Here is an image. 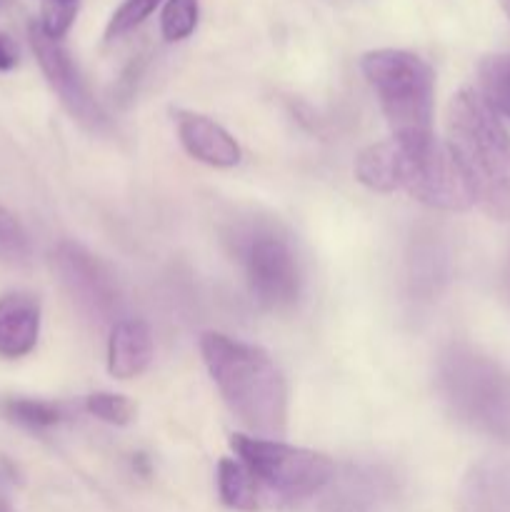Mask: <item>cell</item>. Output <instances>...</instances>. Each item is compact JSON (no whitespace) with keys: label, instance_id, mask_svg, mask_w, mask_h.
Returning a JSON list of instances; mask_svg holds the SVG:
<instances>
[{"label":"cell","instance_id":"f1b7e54d","mask_svg":"<svg viewBox=\"0 0 510 512\" xmlns=\"http://www.w3.org/2000/svg\"><path fill=\"white\" fill-rule=\"evenodd\" d=\"M48 3H78V0H48Z\"/></svg>","mask_w":510,"mask_h":512},{"label":"cell","instance_id":"ba28073f","mask_svg":"<svg viewBox=\"0 0 510 512\" xmlns=\"http://www.w3.org/2000/svg\"><path fill=\"white\" fill-rule=\"evenodd\" d=\"M53 265L68 295L75 300L85 318H90L93 323L113 325L123 320L120 318L123 300H120L115 275L98 255H93L83 245L65 240L55 248Z\"/></svg>","mask_w":510,"mask_h":512},{"label":"cell","instance_id":"83f0119b","mask_svg":"<svg viewBox=\"0 0 510 512\" xmlns=\"http://www.w3.org/2000/svg\"><path fill=\"white\" fill-rule=\"evenodd\" d=\"M0 512H13V510H10V505L5 503V500H0Z\"/></svg>","mask_w":510,"mask_h":512},{"label":"cell","instance_id":"277c9868","mask_svg":"<svg viewBox=\"0 0 510 512\" xmlns=\"http://www.w3.org/2000/svg\"><path fill=\"white\" fill-rule=\"evenodd\" d=\"M365 80L378 95L393 140L405 150L423 148L435 140V70L410 50H370L360 60Z\"/></svg>","mask_w":510,"mask_h":512},{"label":"cell","instance_id":"30bf717a","mask_svg":"<svg viewBox=\"0 0 510 512\" xmlns=\"http://www.w3.org/2000/svg\"><path fill=\"white\" fill-rule=\"evenodd\" d=\"M453 278V245L433 225L415 230L405 250V290L415 303H433Z\"/></svg>","mask_w":510,"mask_h":512},{"label":"cell","instance_id":"d6986e66","mask_svg":"<svg viewBox=\"0 0 510 512\" xmlns=\"http://www.w3.org/2000/svg\"><path fill=\"white\" fill-rule=\"evenodd\" d=\"M3 413L13 423L25 425V428H53L65 418V408L60 403L35 398H13L5 400Z\"/></svg>","mask_w":510,"mask_h":512},{"label":"cell","instance_id":"9c48e42d","mask_svg":"<svg viewBox=\"0 0 510 512\" xmlns=\"http://www.w3.org/2000/svg\"><path fill=\"white\" fill-rule=\"evenodd\" d=\"M28 40L45 80L53 88V93L58 95L60 105L70 113V118L83 125L85 130H90V133H100V130L108 128V115L100 108L95 95L90 93L83 73L73 63L68 50L60 45V40L48 38L38 23H30Z\"/></svg>","mask_w":510,"mask_h":512},{"label":"cell","instance_id":"d4e9b609","mask_svg":"<svg viewBox=\"0 0 510 512\" xmlns=\"http://www.w3.org/2000/svg\"><path fill=\"white\" fill-rule=\"evenodd\" d=\"M15 65H18V48H15V43L8 35L0 33V73L13 70Z\"/></svg>","mask_w":510,"mask_h":512},{"label":"cell","instance_id":"2e32d148","mask_svg":"<svg viewBox=\"0 0 510 512\" xmlns=\"http://www.w3.org/2000/svg\"><path fill=\"white\" fill-rule=\"evenodd\" d=\"M355 178L375 193H395L400 178V148L395 140L373 143L355 158Z\"/></svg>","mask_w":510,"mask_h":512},{"label":"cell","instance_id":"4fadbf2b","mask_svg":"<svg viewBox=\"0 0 510 512\" xmlns=\"http://www.w3.org/2000/svg\"><path fill=\"white\" fill-rule=\"evenodd\" d=\"M395 473L385 465H350L338 475L335 470L325 508L333 512H363L395 490Z\"/></svg>","mask_w":510,"mask_h":512},{"label":"cell","instance_id":"4316f807","mask_svg":"<svg viewBox=\"0 0 510 512\" xmlns=\"http://www.w3.org/2000/svg\"><path fill=\"white\" fill-rule=\"evenodd\" d=\"M498 3H500V8H503V13L510 18V0H498Z\"/></svg>","mask_w":510,"mask_h":512},{"label":"cell","instance_id":"5bb4252c","mask_svg":"<svg viewBox=\"0 0 510 512\" xmlns=\"http://www.w3.org/2000/svg\"><path fill=\"white\" fill-rule=\"evenodd\" d=\"M40 335V303L25 290L0 295V358L18 360L33 353Z\"/></svg>","mask_w":510,"mask_h":512},{"label":"cell","instance_id":"3957f363","mask_svg":"<svg viewBox=\"0 0 510 512\" xmlns=\"http://www.w3.org/2000/svg\"><path fill=\"white\" fill-rule=\"evenodd\" d=\"M435 390L458 423L510 448V365L470 343H450L435 360Z\"/></svg>","mask_w":510,"mask_h":512},{"label":"cell","instance_id":"8992f818","mask_svg":"<svg viewBox=\"0 0 510 512\" xmlns=\"http://www.w3.org/2000/svg\"><path fill=\"white\" fill-rule=\"evenodd\" d=\"M235 458L255 475L265 493L283 500H303L328 488L335 475V463L323 453L295 448L283 440L230 435Z\"/></svg>","mask_w":510,"mask_h":512},{"label":"cell","instance_id":"44dd1931","mask_svg":"<svg viewBox=\"0 0 510 512\" xmlns=\"http://www.w3.org/2000/svg\"><path fill=\"white\" fill-rule=\"evenodd\" d=\"M163 3V0H123L120 8L115 10L113 18L108 20V28H105V40L123 38L125 33L135 30L138 25H143L150 15L155 13V8Z\"/></svg>","mask_w":510,"mask_h":512},{"label":"cell","instance_id":"ac0fdd59","mask_svg":"<svg viewBox=\"0 0 510 512\" xmlns=\"http://www.w3.org/2000/svg\"><path fill=\"white\" fill-rule=\"evenodd\" d=\"M475 90L500 118L510 120V53H490L480 60Z\"/></svg>","mask_w":510,"mask_h":512},{"label":"cell","instance_id":"9a60e30c","mask_svg":"<svg viewBox=\"0 0 510 512\" xmlns=\"http://www.w3.org/2000/svg\"><path fill=\"white\" fill-rule=\"evenodd\" d=\"M153 333L145 320L123 318L110 328L108 373L118 380H133L153 363Z\"/></svg>","mask_w":510,"mask_h":512},{"label":"cell","instance_id":"7402d4cb","mask_svg":"<svg viewBox=\"0 0 510 512\" xmlns=\"http://www.w3.org/2000/svg\"><path fill=\"white\" fill-rule=\"evenodd\" d=\"M85 410L108 425H128L135 418V405L118 393H93L85 398Z\"/></svg>","mask_w":510,"mask_h":512},{"label":"cell","instance_id":"7a4b0ae2","mask_svg":"<svg viewBox=\"0 0 510 512\" xmlns=\"http://www.w3.org/2000/svg\"><path fill=\"white\" fill-rule=\"evenodd\" d=\"M200 355L235 418L255 438H283L288 428V385L275 360L258 345L223 333H205Z\"/></svg>","mask_w":510,"mask_h":512},{"label":"cell","instance_id":"e0dca14e","mask_svg":"<svg viewBox=\"0 0 510 512\" xmlns=\"http://www.w3.org/2000/svg\"><path fill=\"white\" fill-rule=\"evenodd\" d=\"M218 495L225 508L235 512H255L260 510L265 498V490L255 480V475L240 463L238 458H223L218 463Z\"/></svg>","mask_w":510,"mask_h":512},{"label":"cell","instance_id":"484cf974","mask_svg":"<svg viewBox=\"0 0 510 512\" xmlns=\"http://www.w3.org/2000/svg\"><path fill=\"white\" fill-rule=\"evenodd\" d=\"M503 293L510 303V248H508V255H505V263H503Z\"/></svg>","mask_w":510,"mask_h":512},{"label":"cell","instance_id":"ffe728a7","mask_svg":"<svg viewBox=\"0 0 510 512\" xmlns=\"http://www.w3.org/2000/svg\"><path fill=\"white\" fill-rule=\"evenodd\" d=\"M200 3L198 0H168L160 13V33L168 43L190 38L198 28Z\"/></svg>","mask_w":510,"mask_h":512},{"label":"cell","instance_id":"cb8c5ba5","mask_svg":"<svg viewBox=\"0 0 510 512\" xmlns=\"http://www.w3.org/2000/svg\"><path fill=\"white\" fill-rule=\"evenodd\" d=\"M23 240L25 235L18 218L0 205V245L3 248H18V245H23Z\"/></svg>","mask_w":510,"mask_h":512},{"label":"cell","instance_id":"8fae6325","mask_svg":"<svg viewBox=\"0 0 510 512\" xmlns=\"http://www.w3.org/2000/svg\"><path fill=\"white\" fill-rule=\"evenodd\" d=\"M458 512H510V453L488 455L465 470Z\"/></svg>","mask_w":510,"mask_h":512},{"label":"cell","instance_id":"7c38bea8","mask_svg":"<svg viewBox=\"0 0 510 512\" xmlns=\"http://www.w3.org/2000/svg\"><path fill=\"white\" fill-rule=\"evenodd\" d=\"M175 128H178V138L185 153L198 163L210 165V168H233L240 163L243 153H240L238 140L208 115L178 110Z\"/></svg>","mask_w":510,"mask_h":512},{"label":"cell","instance_id":"6da1fadb","mask_svg":"<svg viewBox=\"0 0 510 512\" xmlns=\"http://www.w3.org/2000/svg\"><path fill=\"white\" fill-rule=\"evenodd\" d=\"M445 148L453 155L470 200L485 215L510 223V133L475 88L450 98Z\"/></svg>","mask_w":510,"mask_h":512},{"label":"cell","instance_id":"52a82bcc","mask_svg":"<svg viewBox=\"0 0 510 512\" xmlns=\"http://www.w3.org/2000/svg\"><path fill=\"white\" fill-rule=\"evenodd\" d=\"M398 190H405L428 208L448 213H463L473 205L453 155L438 140L423 148H400Z\"/></svg>","mask_w":510,"mask_h":512},{"label":"cell","instance_id":"603a6c76","mask_svg":"<svg viewBox=\"0 0 510 512\" xmlns=\"http://www.w3.org/2000/svg\"><path fill=\"white\" fill-rule=\"evenodd\" d=\"M75 15H78V3H48L40 13L38 25L48 38L60 40L70 30Z\"/></svg>","mask_w":510,"mask_h":512},{"label":"cell","instance_id":"5b68a950","mask_svg":"<svg viewBox=\"0 0 510 512\" xmlns=\"http://www.w3.org/2000/svg\"><path fill=\"white\" fill-rule=\"evenodd\" d=\"M230 255L240 265L250 293L263 308H293L303 290V268L290 235L278 223L238 220L225 233Z\"/></svg>","mask_w":510,"mask_h":512}]
</instances>
